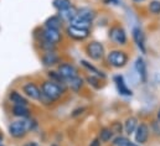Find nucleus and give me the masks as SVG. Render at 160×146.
Listing matches in <instances>:
<instances>
[{"mask_svg": "<svg viewBox=\"0 0 160 146\" xmlns=\"http://www.w3.org/2000/svg\"><path fill=\"white\" fill-rule=\"evenodd\" d=\"M11 113L14 116L19 119H28L30 118V110L26 105H12Z\"/></svg>", "mask_w": 160, "mask_h": 146, "instance_id": "obj_17", "label": "nucleus"}, {"mask_svg": "<svg viewBox=\"0 0 160 146\" xmlns=\"http://www.w3.org/2000/svg\"><path fill=\"white\" fill-rule=\"evenodd\" d=\"M0 146H5V145H2V144H1V145H0Z\"/></svg>", "mask_w": 160, "mask_h": 146, "instance_id": "obj_35", "label": "nucleus"}, {"mask_svg": "<svg viewBox=\"0 0 160 146\" xmlns=\"http://www.w3.org/2000/svg\"><path fill=\"white\" fill-rule=\"evenodd\" d=\"M22 92L28 98H30L32 100H41L42 99V92L34 82H26L22 85Z\"/></svg>", "mask_w": 160, "mask_h": 146, "instance_id": "obj_6", "label": "nucleus"}, {"mask_svg": "<svg viewBox=\"0 0 160 146\" xmlns=\"http://www.w3.org/2000/svg\"><path fill=\"white\" fill-rule=\"evenodd\" d=\"M86 52L89 58L98 61L104 56V46L98 41H92L86 46Z\"/></svg>", "mask_w": 160, "mask_h": 146, "instance_id": "obj_4", "label": "nucleus"}, {"mask_svg": "<svg viewBox=\"0 0 160 146\" xmlns=\"http://www.w3.org/2000/svg\"><path fill=\"white\" fill-rule=\"evenodd\" d=\"M135 71L142 82L147 80V63L142 57H138L135 61Z\"/></svg>", "mask_w": 160, "mask_h": 146, "instance_id": "obj_16", "label": "nucleus"}, {"mask_svg": "<svg viewBox=\"0 0 160 146\" xmlns=\"http://www.w3.org/2000/svg\"><path fill=\"white\" fill-rule=\"evenodd\" d=\"M2 140H4V135H2V133L0 131V145L2 144Z\"/></svg>", "mask_w": 160, "mask_h": 146, "instance_id": "obj_31", "label": "nucleus"}, {"mask_svg": "<svg viewBox=\"0 0 160 146\" xmlns=\"http://www.w3.org/2000/svg\"><path fill=\"white\" fill-rule=\"evenodd\" d=\"M51 146H57V145H51Z\"/></svg>", "mask_w": 160, "mask_h": 146, "instance_id": "obj_36", "label": "nucleus"}, {"mask_svg": "<svg viewBox=\"0 0 160 146\" xmlns=\"http://www.w3.org/2000/svg\"><path fill=\"white\" fill-rule=\"evenodd\" d=\"M41 92H42V97H45L48 100H56L58 98H61L65 93V87L60 83H56L51 79L45 80L41 84Z\"/></svg>", "mask_w": 160, "mask_h": 146, "instance_id": "obj_2", "label": "nucleus"}, {"mask_svg": "<svg viewBox=\"0 0 160 146\" xmlns=\"http://www.w3.org/2000/svg\"><path fill=\"white\" fill-rule=\"evenodd\" d=\"M107 60H108V63L114 67V68H122L127 65L128 62V55L124 52V51H120V50H113L108 53L107 56Z\"/></svg>", "mask_w": 160, "mask_h": 146, "instance_id": "obj_3", "label": "nucleus"}, {"mask_svg": "<svg viewBox=\"0 0 160 146\" xmlns=\"http://www.w3.org/2000/svg\"><path fill=\"white\" fill-rule=\"evenodd\" d=\"M114 83H116V87H117L119 94L125 95V97H130V95L133 94V92L128 88V85H127V83H125V80H124V78H123V75H116V77H114Z\"/></svg>", "mask_w": 160, "mask_h": 146, "instance_id": "obj_12", "label": "nucleus"}, {"mask_svg": "<svg viewBox=\"0 0 160 146\" xmlns=\"http://www.w3.org/2000/svg\"><path fill=\"white\" fill-rule=\"evenodd\" d=\"M134 136H135V141L138 144H140V145L145 144L148 138H149V128H148V125L144 124V123L139 124L137 130L134 131Z\"/></svg>", "mask_w": 160, "mask_h": 146, "instance_id": "obj_10", "label": "nucleus"}, {"mask_svg": "<svg viewBox=\"0 0 160 146\" xmlns=\"http://www.w3.org/2000/svg\"><path fill=\"white\" fill-rule=\"evenodd\" d=\"M67 84H68V87L71 88V90H73L75 93H77V92H80L81 88L83 87V79L81 78L80 75H77V77H75V78L68 79V80H67Z\"/></svg>", "mask_w": 160, "mask_h": 146, "instance_id": "obj_21", "label": "nucleus"}, {"mask_svg": "<svg viewBox=\"0 0 160 146\" xmlns=\"http://www.w3.org/2000/svg\"><path fill=\"white\" fill-rule=\"evenodd\" d=\"M125 146H138V145H137V144H134V143H130V141H129Z\"/></svg>", "mask_w": 160, "mask_h": 146, "instance_id": "obj_32", "label": "nucleus"}, {"mask_svg": "<svg viewBox=\"0 0 160 146\" xmlns=\"http://www.w3.org/2000/svg\"><path fill=\"white\" fill-rule=\"evenodd\" d=\"M9 100H10L14 105H26V107H28V104H29L28 98H26L24 94L19 93L18 90H11V92L9 93Z\"/></svg>", "mask_w": 160, "mask_h": 146, "instance_id": "obj_13", "label": "nucleus"}, {"mask_svg": "<svg viewBox=\"0 0 160 146\" xmlns=\"http://www.w3.org/2000/svg\"><path fill=\"white\" fill-rule=\"evenodd\" d=\"M109 37L117 45H125V42H127V34H125L124 29L120 26H113L109 30Z\"/></svg>", "mask_w": 160, "mask_h": 146, "instance_id": "obj_9", "label": "nucleus"}, {"mask_svg": "<svg viewBox=\"0 0 160 146\" xmlns=\"http://www.w3.org/2000/svg\"><path fill=\"white\" fill-rule=\"evenodd\" d=\"M138 125H139L138 124V119L135 116H129L124 123V130H125V133L128 135H130L137 130Z\"/></svg>", "mask_w": 160, "mask_h": 146, "instance_id": "obj_20", "label": "nucleus"}, {"mask_svg": "<svg viewBox=\"0 0 160 146\" xmlns=\"http://www.w3.org/2000/svg\"><path fill=\"white\" fill-rule=\"evenodd\" d=\"M158 120L160 121V109H159V111H158Z\"/></svg>", "mask_w": 160, "mask_h": 146, "instance_id": "obj_33", "label": "nucleus"}, {"mask_svg": "<svg viewBox=\"0 0 160 146\" xmlns=\"http://www.w3.org/2000/svg\"><path fill=\"white\" fill-rule=\"evenodd\" d=\"M133 40L137 43V46L142 50V52H145V36H144V32L142 31V29H139V27L133 29Z\"/></svg>", "mask_w": 160, "mask_h": 146, "instance_id": "obj_14", "label": "nucleus"}, {"mask_svg": "<svg viewBox=\"0 0 160 146\" xmlns=\"http://www.w3.org/2000/svg\"><path fill=\"white\" fill-rule=\"evenodd\" d=\"M113 134H114V131L112 129H109V128H102L101 131H99V138L98 139L102 143H108V141H111L113 139Z\"/></svg>", "mask_w": 160, "mask_h": 146, "instance_id": "obj_22", "label": "nucleus"}, {"mask_svg": "<svg viewBox=\"0 0 160 146\" xmlns=\"http://www.w3.org/2000/svg\"><path fill=\"white\" fill-rule=\"evenodd\" d=\"M81 65H82L84 68H87L91 73H93L94 75H97V77H103V78L106 77V75L103 74V72H101L98 68H96L94 66H92L91 63H88V62H87V61H84V60H82V61H81Z\"/></svg>", "mask_w": 160, "mask_h": 146, "instance_id": "obj_24", "label": "nucleus"}, {"mask_svg": "<svg viewBox=\"0 0 160 146\" xmlns=\"http://www.w3.org/2000/svg\"><path fill=\"white\" fill-rule=\"evenodd\" d=\"M24 146H39V144L35 143V141H29V143H26Z\"/></svg>", "mask_w": 160, "mask_h": 146, "instance_id": "obj_30", "label": "nucleus"}, {"mask_svg": "<svg viewBox=\"0 0 160 146\" xmlns=\"http://www.w3.org/2000/svg\"><path fill=\"white\" fill-rule=\"evenodd\" d=\"M133 1H135V2H142V1H144V0H133Z\"/></svg>", "mask_w": 160, "mask_h": 146, "instance_id": "obj_34", "label": "nucleus"}, {"mask_svg": "<svg viewBox=\"0 0 160 146\" xmlns=\"http://www.w3.org/2000/svg\"><path fill=\"white\" fill-rule=\"evenodd\" d=\"M47 75H48V78H50L51 80H53V82H56V83H60V84H62V85H65V83L67 82L57 71H50V72L47 73Z\"/></svg>", "mask_w": 160, "mask_h": 146, "instance_id": "obj_25", "label": "nucleus"}, {"mask_svg": "<svg viewBox=\"0 0 160 146\" xmlns=\"http://www.w3.org/2000/svg\"><path fill=\"white\" fill-rule=\"evenodd\" d=\"M99 77H97V75H89V77H87V82L92 85V87H94V88H101V84H99V79H98Z\"/></svg>", "mask_w": 160, "mask_h": 146, "instance_id": "obj_27", "label": "nucleus"}, {"mask_svg": "<svg viewBox=\"0 0 160 146\" xmlns=\"http://www.w3.org/2000/svg\"><path fill=\"white\" fill-rule=\"evenodd\" d=\"M42 41L45 42H48L51 45H57L62 41V34L60 30H56V29H47L45 27V30L42 31Z\"/></svg>", "mask_w": 160, "mask_h": 146, "instance_id": "obj_7", "label": "nucleus"}, {"mask_svg": "<svg viewBox=\"0 0 160 146\" xmlns=\"http://www.w3.org/2000/svg\"><path fill=\"white\" fill-rule=\"evenodd\" d=\"M66 34L72 40L83 41L89 36V29H83V27H78V26H75V25H68L66 27Z\"/></svg>", "mask_w": 160, "mask_h": 146, "instance_id": "obj_5", "label": "nucleus"}, {"mask_svg": "<svg viewBox=\"0 0 160 146\" xmlns=\"http://www.w3.org/2000/svg\"><path fill=\"white\" fill-rule=\"evenodd\" d=\"M41 60H42L43 66L51 67V66H55L56 63H58L60 57H58V55H57L56 52H53V51H47L46 53H43V56H42Z\"/></svg>", "mask_w": 160, "mask_h": 146, "instance_id": "obj_15", "label": "nucleus"}, {"mask_svg": "<svg viewBox=\"0 0 160 146\" xmlns=\"http://www.w3.org/2000/svg\"><path fill=\"white\" fill-rule=\"evenodd\" d=\"M57 72L60 73L66 80H68V79L75 78V77L78 75V70H77L73 65L67 63V62L58 65V67H57Z\"/></svg>", "mask_w": 160, "mask_h": 146, "instance_id": "obj_8", "label": "nucleus"}, {"mask_svg": "<svg viewBox=\"0 0 160 146\" xmlns=\"http://www.w3.org/2000/svg\"><path fill=\"white\" fill-rule=\"evenodd\" d=\"M77 12H78V9H76L73 5H71L70 7L58 11V16L61 17V20L63 22H71L77 16Z\"/></svg>", "mask_w": 160, "mask_h": 146, "instance_id": "obj_11", "label": "nucleus"}, {"mask_svg": "<svg viewBox=\"0 0 160 146\" xmlns=\"http://www.w3.org/2000/svg\"><path fill=\"white\" fill-rule=\"evenodd\" d=\"M63 25V21L61 20V17L58 15H53V16H50L46 21H45V27L47 29H56V30H60Z\"/></svg>", "mask_w": 160, "mask_h": 146, "instance_id": "obj_18", "label": "nucleus"}, {"mask_svg": "<svg viewBox=\"0 0 160 146\" xmlns=\"http://www.w3.org/2000/svg\"><path fill=\"white\" fill-rule=\"evenodd\" d=\"M38 123L34 119H19L14 120L9 125V134L14 139H22L29 131H32L36 128Z\"/></svg>", "mask_w": 160, "mask_h": 146, "instance_id": "obj_1", "label": "nucleus"}, {"mask_svg": "<svg viewBox=\"0 0 160 146\" xmlns=\"http://www.w3.org/2000/svg\"><path fill=\"white\" fill-rule=\"evenodd\" d=\"M71 5H72L71 0H53V1H52V6H53L57 11L65 10V9L70 7Z\"/></svg>", "mask_w": 160, "mask_h": 146, "instance_id": "obj_23", "label": "nucleus"}, {"mask_svg": "<svg viewBox=\"0 0 160 146\" xmlns=\"http://www.w3.org/2000/svg\"><path fill=\"white\" fill-rule=\"evenodd\" d=\"M129 143V140L127 138H123V136H118L113 140V146H125Z\"/></svg>", "mask_w": 160, "mask_h": 146, "instance_id": "obj_28", "label": "nucleus"}, {"mask_svg": "<svg viewBox=\"0 0 160 146\" xmlns=\"http://www.w3.org/2000/svg\"><path fill=\"white\" fill-rule=\"evenodd\" d=\"M149 10H150L152 14H155V15L160 14V1L159 0H153V1H150V4H149Z\"/></svg>", "mask_w": 160, "mask_h": 146, "instance_id": "obj_26", "label": "nucleus"}, {"mask_svg": "<svg viewBox=\"0 0 160 146\" xmlns=\"http://www.w3.org/2000/svg\"><path fill=\"white\" fill-rule=\"evenodd\" d=\"M89 146H101V140L98 138L94 139V140H92V143L89 144Z\"/></svg>", "mask_w": 160, "mask_h": 146, "instance_id": "obj_29", "label": "nucleus"}, {"mask_svg": "<svg viewBox=\"0 0 160 146\" xmlns=\"http://www.w3.org/2000/svg\"><path fill=\"white\" fill-rule=\"evenodd\" d=\"M77 15L80 16L81 19H84V20H87V21H91V22H92V21L94 20V17H96V11H94L93 9H91V7L84 6V7L78 9Z\"/></svg>", "mask_w": 160, "mask_h": 146, "instance_id": "obj_19", "label": "nucleus"}]
</instances>
